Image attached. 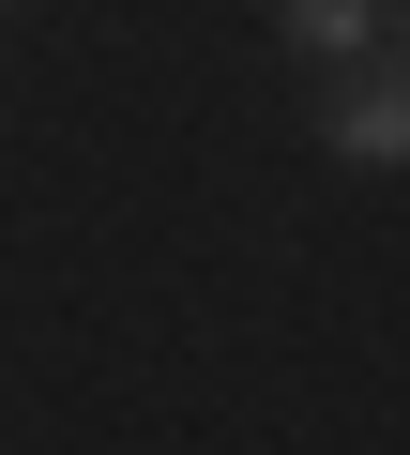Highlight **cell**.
Wrapping results in <instances>:
<instances>
[{
  "mask_svg": "<svg viewBox=\"0 0 410 455\" xmlns=\"http://www.w3.org/2000/svg\"><path fill=\"white\" fill-rule=\"evenodd\" d=\"M289 61H380L395 46V0H274Z\"/></svg>",
  "mask_w": 410,
  "mask_h": 455,
  "instance_id": "6da1fadb",
  "label": "cell"
},
{
  "mask_svg": "<svg viewBox=\"0 0 410 455\" xmlns=\"http://www.w3.org/2000/svg\"><path fill=\"white\" fill-rule=\"evenodd\" d=\"M395 152H410V92H395V61H365L334 107V167H395Z\"/></svg>",
  "mask_w": 410,
  "mask_h": 455,
  "instance_id": "7a4b0ae2",
  "label": "cell"
},
{
  "mask_svg": "<svg viewBox=\"0 0 410 455\" xmlns=\"http://www.w3.org/2000/svg\"><path fill=\"white\" fill-rule=\"evenodd\" d=\"M0 16H16V0H0Z\"/></svg>",
  "mask_w": 410,
  "mask_h": 455,
  "instance_id": "3957f363",
  "label": "cell"
}]
</instances>
